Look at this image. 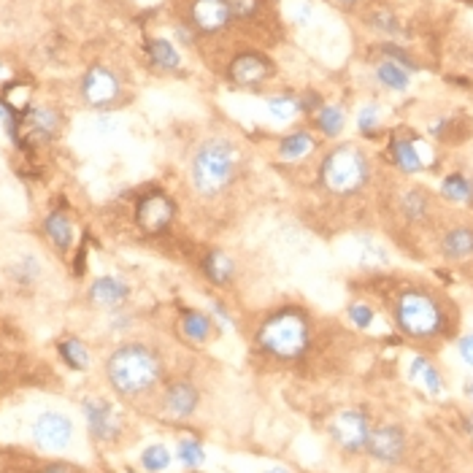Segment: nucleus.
Segmentation results:
<instances>
[{
    "instance_id": "f257e3e1",
    "label": "nucleus",
    "mask_w": 473,
    "mask_h": 473,
    "mask_svg": "<svg viewBox=\"0 0 473 473\" xmlns=\"http://www.w3.org/2000/svg\"><path fill=\"white\" fill-rule=\"evenodd\" d=\"M190 187L203 203H219L247 173V152L230 136H208L190 155Z\"/></svg>"
},
{
    "instance_id": "f03ea898",
    "label": "nucleus",
    "mask_w": 473,
    "mask_h": 473,
    "mask_svg": "<svg viewBox=\"0 0 473 473\" xmlns=\"http://www.w3.org/2000/svg\"><path fill=\"white\" fill-rule=\"evenodd\" d=\"M393 325L409 341H438L454 333V314L449 300L425 284L401 287L393 300Z\"/></svg>"
},
{
    "instance_id": "7ed1b4c3",
    "label": "nucleus",
    "mask_w": 473,
    "mask_h": 473,
    "mask_svg": "<svg viewBox=\"0 0 473 473\" xmlns=\"http://www.w3.org/2000/svg\"><path fill=\"white\" fill-rule=\"evenodd\" d=\"M255 349L274 363H300L314 349V319L298 303H284L268 311L252 335Z\"/></svg>"
},
{
    "instance_id": "20e7f679",
    "label": "nucleus",
    "mask_w": 473,
    "mask_h": 473,
    "mask_svg": "<svg viewBox=\"0 0 473 473\" xmlns=\"http://www.w3.org/2000/svg\"><path fill=\"white\" fill-rule=\"evenodd\" d=\"M165 379V363L160 351L144 341H125L106 358L108 387L128 401L152 395Z\"/></svg>"
},
{
    "instance_id": "39448f33",
    "label": "nucleus",
    "mask_w": 473,
    "mask_h": 473,
    "mask_svg": "<svg viewBox=\"0 0 473 473\" xmlns=\"http://www.w3.org/2000/svg\"><path fill=\"white\" fill-rule=\"evenodd\" d=\"M374 179V163L358 144H338L319 157L317 184L333 200H351Z\"/></svg>"
},
{
    "instance_id": "423d86ee",
    "label": "nucleus",
    "mask_w": 473,
    "mask_h": 473,
    "mask_svg": "<svg viewBox=\"0 0 473 473\" xmlns=\"http://www.w3.org/2000/svg\"><path fill=\"white\" fill-rule=\"evenodd\" d=\"M371 430H374V419L360 406H346L327 419V438L346 457L366 454V443H368Z\"/></svg>"
},
{
    "instance_id": "0eeeda50",
    "label": "nucleus",
    "mask_w": 473,
    "mask_h": 473,
    "mask_svg": "<svg viewBox=\"0 0 473 473\" xmlns=\"http://www.w3.org/2000/svg\"><path fill=\"white\" fill-rule=\"evenodd\" d=\"M176 216H179V203L173 200V195H168L160 187L147 190L144 195L136 198L133 219H136L139 230L147 232V235H163V232H168L173 227Z\"/></svg>"
},
{
    "instance_id": "6e6552de",
    "label": "nucleus",
    "mask_w": 473,
    "mask_h": 473,
    "mask_svg": "<svg viewBox=\"0 0 473 473\" xmlns=\"http://www.w3.org/2000/svg\"><path fill=\"white\" fill-rule=\"evenodd\" d=\"M409 454V433L398 422H379L374 425L368 443H366V457L374 460L376 465L384 468H398Z\"/></svg>"
},
{
    "instance_id": "1a4fd4ad",
    "label": "nucleus",
    "mask_w": 473,
    "mask_h": 473,
    "mask_svg": "<svg viewBox=\"0 0 473 473\" xmlns=\"http://www.w3.org/2000/svg\"><path fill=\"white\" fill-rule=\"evenodd\" d=\"M81 411L87 419V433L95 443H114L122 435L125 422L122 414L111 401L106 398H84L81 401Z\"/></svg>"
},
{
    "instance_id": "9d476101",
    "label": "nucleus",
    "mask_w": 473,
    "mask_h": 473,
    "mask_svg": "<svg viewBox=\"0 0 473 473\" xmlns=\"http://www.w3.org/2000/svg\"><path fill=\"white\" fill-rule=\"evenodd\" d=\"M274 73H276L274 60L255 49L239 52L227 65V79L241 89H260L263 84L274 79Z\"/></svg>"
},
{
    "instance_id": "9b49d317",
    "label": "nucleus",
    "mask_w": 473,
    "mask_h": 473,
    "mask_svg": "<svg viewBox=\"0 0 473 473\" xmlns=\"http://www.w3.org/2000/svg\"><path fill=\"white\" fill-rule=\"evenodd\" d=\"M203 393L192 379H173L160 395V414L171 422H187L198 414Z\"/></svg>"
},
{
    "instance_id": "f8f14e48",
    "label": "nucleus",
    "mask_w": 473,
    "mask_h": 473,
    "mask_svg": "<svg viewBox=\"0 0 473 473\" xmlns=\"http://www.w3.org/2000/svg\"><path fill=\"white\" fill-rule=\"evenodd\" d=\"M73 422L63 411H41L30 425V438L41 452H65L73 443Z\"/></svg>"
},
{
    "instance_id": "ddd939ff",
    "label": "nucleus",
    "mask_w": 473,
    "mask_h": 473,
    "mask_svg": "<svg viewBox=\"0 0 473 473\" xmlns=\"http://www.w3.org/2000/svg\"><path fill=\"white\" fill-rule=\"evenodd\" d=\"M387 160L403 176H417V173H425L430 168L427 149L422 147V141L417 136H409V133H393L390 136Z\"/></svg>"
},
{
    "instance_id": "4468645a",
    "label": "nucleus",
    "mask_w": 473,
    "mask_h": 473,
    "mask_svg": "<svg viewBox=\"0 0 473 473\" xmlns=\"http://www.w3.org/2000/svg\"><path fill=\"white\" fill-rule=\"evenodd\" d=\"M122 95V81L111 68L92 65L81 79V97L89 108H108Z\"/></svg>"
},
{
    "instance_id": "2eb2a0df",
    "label": "nucleus",
    "mask_w": 473,
    "mask_h": 473,
    "mask_svg": "<svg viewBox=\"0 0 473 473\" xmlns=\"http://www.w3.org/2000/svg\"><path fill=\"white\" fill-rule=\"evenodd\" d=\"M187 22L200 36H216L224 33L235 20L230 14L227 0H192L187 9Z\"/></svg>"
},
{
    "instance_id": "dca6fc26",
    "label": "nucleus",
    "mask_w": 473,
    "mask_h": 473,
    "mask_svg": "<svg viewBox=\"0 0 473 473\" xmlns=\"http://www.w3.org/2000/svg\"><path fill=\"white\" fill-rule=\"evenodd\" d=\"M133 295V287L128 279L122 276H97L89 290H87V300L95 306V308H103V311H120V308H128V300Z\"/></svg>"
},
{
    "instance_id": "f3484780",
    "label": "nucleus",
    "mask_w": 473,
    "mask_h": 473,
    "mask_svg": "<svg viewBox=\"0 0 473 473\" xmlns=\"http://www.w3.org/2000/svg\"><path fill=\"white\" fill-rule=\"evenodd\" d=\"M435 249L446 263L473 260V224L470 222H454V224L443 227L438 232Z\"/></svg>"
},
{
    "instance_id": "a211bd4d",
    "label": "nucleus",
    "mask_w": 473,
    "mask_h": 473,
    "mask_svg": "<svg viewBox=\"0 0 473 473\" xmlns=\"http://www.w3.org/2000/svg\"><path fill=\"white\" fill-rule=\"evenodd\" d=\"M198 268H200V276L216 290H227L235 284V279H239V260L219 247L203 252L198 260Z\"/></svg>"
},
{
    "instance_id": "6ab92c4d",
    "label": "nucleus",
    "mask_w": 473,
    "mask_h": 473,
    "mask_svg": "<svg viewBox=\"0 0 473 473\" xmlns=\"http://www.w3.org/2000/svg\"><path fill=\"white\" fill-rule=\"evenodd\" d=\"M176 327H179L182 341H187V343L195 346V349L211 343V338L219 333L216 325H214V319H211V314L203 311V308H195V306H182V308H179Z\"/></svg>"
},
{
    "instance_id": "aec40b11",
    "label": "nucleus",
    "mask_w": 473,
    "mask_h": 473,
    "mask_svg": "<svg viewBox=\"0 0 473 473\" xmlns=\"http://www.w3.org/2000/svg\"><path fill=\"white\" fill-rule=\"evenodd\" d=\"M398 216L406 224H427L435 216V198L425 187H409L398 195Z\"/></svg>"
},
{
    "instance_id": "412c9836",
    "label": "nucleus",
    "mask_w": 473,
    "mask_h": 473,
    "mask_svg": "<svg viewBox=\"0 0 473 473\" xmlns=\"http://www.w3.org/2000/svg\"><path fill=\"white\" fill-rule=\"evenodd\" d=\"M314 152H317V139H314V133L306 131V128L290 131V133L282 136L279 144H276V157H279V163H287V165L303 163V160H308Z\"/></svg>"
},
{
    "instance_id": "4be33fe9",
    "label": "nucleus",
    "mask_w": 473,
    "mask_h": 473,
    "mask_svg": "<svg viewBox=\"0 0 473 473\" xmlns=\"http://www.w3.org/2000/svg\"><path fill=\"white\" fill-rule=\"evenodd\" d=\"M44 227V235H46V241L57 249V252H68L76 241V230H73V219L68 216V211L63 208H55L44 216L41 222Z\"/></svg>"
},
{
    "instance_id": "5701e85b",
    "label": "nucleus",
    "mask_w": 473,
    "mask_h": 473,
    "mask_svg": "<svg viewBox=\"0 0 473 473\" xmlns=\"http://www.w3.org/2000/svg\"><path fill=\"white\" fill-rule=\"evenodd\" d=\"M409 379L414 384H419L433 398L443 395V390H446V379H443L441 368L427 358V354H414L411 363H409Z\"/></svg>"
},
{
    "instance_id": "b1692460",
    "label": "nucleus",
    "mask_w": 473,
    "mask_h": 473,
    "mask_svg": "<svg viewBox=\"0 0 473 473\" xmlns=\"http://www.w3.org/2000/svg\"><path fill=\"white\" fill-rule=\"evenodd\" d=\"M22 125L28 128V136L36 139V141H49L57 136L63 120L60 114L49 106H36V108H28V114L22 116Z\"/></svg>"
},
{
    "instance_id": "393cba45",
    "label": "nucleus",
    "mask_w": 473,
    "mask_h": 473,
    "mask_svg": "<svg viewBox=\"0 0 473 473\" xmlns=\"http://www.w3.org/2000/svg\"><path fill=\"white\" fill-rule=\"evenodd\" d=\"M438 198L449 206H470L473 203V176L465 171H452L438 184Z\"/></svg>"
},
{
    "instance_id": "a878e982",
    "label": "nucleus",
    "mask_w": 473,
    "mask_h": 473,
    "mask_svg": "<svg viewBox=\"0 0 473 473\" xmlns=\"http://www.w3.org/2000/svg\"><path fill=\"white\" fill-rule=\"evenodd\" d=\"M358 266L366 268V271H382V268H390L393 258H390V249L376 239V235H358Z\"/></svg>"
},
{
    "instance_id": "bb28decb",
    "label": "nucleus",
    "mask_w": 473,
    "mask_h": 473,
    "mask_svg": "<svg viewBox=\"0 0 473 473\" xmlns=\"http://www.w3.org/2000/svg\"><path fill=\"white\" fill-rule=\"evenodd\" d=\"M314 131H319V136L325 139H338L346 128V111L338 103H325L314 116H311Z\"/></svg>"
},
{
    "instance_id": "cd10ccee",
    "label": "nucleus",
    "mask_w": 473,
    "mask_h": 473,
    "mask_svg": "<svg viewBox=\"0 0 473 473\" xmlns=\"http://www.w3.org/2000/svg\"><path fill=\"white\" fill-rule=\"evenodd\" d=\"M147 57H149V65L163 73H173L182 65V55H179L176 44L168 38H152L147 44Z\"/></svg>"
},
{
    "instance_id": "c85d7f7f",
    "label": "nucleus",
    "mask_w": 473,
    "mask_h": 473,
    "mask_svg": "<svg viewBox=\"0 0 473 473\" xmlns=\"http://www.w3.org/2000/svg\"><path fill=\"white\" fill-rule=\"evenodd\" d=\"M57 354H60V360H63L71 371H76V374H81V371H87V368L92 366V354H89L87 343H84L81 338H76V335L63 338V341L57 343Z\"/></svg>"
},
{
    "instance_id": "c756f323",
    "label": "nucleus",
    "mask_w": 473,
    "mask_h": 473,
    "mask_svg": "<svg viewBox=\"0 0 473 473\" xmlns=\"http://www.w3.org/2000/svg\"><path fill=\"white\" fill-rule=\"evenodd\" d=\"M176 462L184 470H200L206 465V446L198 435H182L176 441Z\"/></svg>"
},
{
    "instance_id": "7c9ffc66",
    "label": "nucleus",
    "mask_w": 473,
    "mask_h": 473,
    "mask_svg": "<svg viewBox=\"0 0 473 473\" xmlns=\"http://www.w3.org/2000/svg\"><path fill=\"white\" fill-rule=\"evenodd\" d=\"M374 76H376V81H379L384 89H390V92H406V89L411 87V73H409L406 68L390 63V60H379L376 68H374Z\"/></svg>"
},
{
    "instance_id": "2f4dec72",
    "label": "nucleus",
    "mask_w": 473,
    "mask_h": 473,
    "mask_svg": "<svg viewBox=\"0 0 473 473\" xmlns=\"http://www.w3.org/2000/svg\"><path fill=\"white\" fill-rule=\"evenodd\" d=\"M266 108L271 114V120H276V122H292L295 116L300 114V97L292 95V92H279V95L266 97Z\"/></svg>"
},
{
    "instance_id": "473e14b6",
    "label": "nucleus",
    "mask_w": 473,
    "mask_h": 473,
    "mask_svg": "<svg viewBox=\"0 0 473 473\" xmlns=\"http://www.w3.org/2000/svg\"><path fill=\"white\" fill-rule=\"evenodd\" d=\"M346 319L354 330H371L376 322V308L366 298H354L346 303Z\"/></svg>"
},
{
    "instance_id": "72a5a7b5",
    "label": "nucleus",
    "mask_w": 473,
    "mask_h": 473,
    "mask_svg": "<svg viewBox=\"0 0 473 473\" xmlns=\"http://www.w3.org/2000/svg\"><path fill=\"white\" fill-rule=\"evenodd\" d=\"M173 465V452L165 443H149L141 452V468L147 473H165Z\"/></svg>"
},
{
    "instance_id": "f704fd0d",
    "label": "nucleus",
    "mask_w": 473,
    "mask_h": 473,
    "mask_svg": "<svg viewBox=\"0 0 473 473\" xmlns=\"http://www.w3.org/2000/svg\"><path fill=\"white\" fill-rule=\"evenodd\" d=\"M9 274H12V282H14V284H20V287H33V284L41 279L44 268H41V263H38L36 255H25V258H20V260L12 266Z\"/></svg>"
},
{
    "instance_id": "c9c22d12",
    "label": "nucleus",
    "mask_w": 473,
    "mask_h": 473,
    "mask_svg": "<svg viewBox=\"0 0 473 473\" xmlns=\"http://www.w3.org/2000/svg\"><path fill=\"white\" fill-rule=\"evenodd\" d=\"M368 28L376 30V33H382V36H387V38L401 36V20H398V14H395L393 9H387V6H379V9H374V12L368 14Z\"/></svg>"
},
{
    "instance_id": "e433bc0d",
    "label": "nucleus",
    "mask_w": 473,
    "mask_h": 473,
    "mask_svg": "<svg viewBox=\"0 0 473 473\" xmlns=\"http://www.w3.org/2000/svg\"><path fill=\"white\" fill-rule=\"evenodd\" d=\"M358 131H360L363 139L379 136V131H382V108H379V103H366L358 111Z\"/></svg>"
},
{
    "instance_id": "4c0bfd02",
    "label": "nucleus",
    "mask_w": 473,
    "mask_h": 473,
    "mask_svg": "<svg viewBox=\"0 0 473 473\" xmlns=\"http://www.w3.org/2000/svg\"><path fill=\"white\" fill-rule=\"evenodd\" d=\"M379 55H382V60H390V63H395V65L406 68L409 73L419 71V65H417L414 55H411L403 44H398V41H384V44L379 46Z\"/></svg>"
},
{
    "instance_id": "58836bf2",
    "label": "nucleus",
    "mask_w": 473,
    "mask_h": 473,
    "mask_svg": "<svg viewBox=\"0 0 473 473\" xmlns=\"http://www.w3.org/2000/svg\"><path fill=\"white\" fill-rule=\"evenodd\" d=\"M235 22H249L263 12V0H227Z\"/></svg>"
},
{
    "instance_id": "ea45409f",
    "label": "nucleus",
    "mask_w": 473,
    "mask_h": 473,
    "mask_svg": "<svg viewBox=\"0 0 473 473\" xmlns=\"http://www.w3.org/2000/svg\"><path fill=\"white\" fill-rule=\"evenodd\" d=\"M206 311L211 314V319H214V325H216V330H219V333H224V330H235V319H232V314H230V308H227V303H224V300L211 298Z\"/></svg>"
},
{
    "instance_id": "a19ab883",
    "label": "nucleus",
    "mask_w": 473,
    "mask_h": 473,
    "mask_svg": "<svg viewBox=\"0 0 473 473\" xmlns=\"http://www.w3.org/2000/svg\"><path fill=\"white\" fill-rule=\"evenodd\" d=\"M133 325H136V317L128 308H120V311H111L108 314V330L111 333H128Z\"/></svg>"
},
{
    "instance_id": "79ce46f5",
    "label": "nucleus",
    "mask_w": 473,
    "mask_h": 473,
    "mask_svg": "<svg viewBox=\"0 0 473 473\" xmlns=\"http://www.w3.org/2000/svg\"><path fill=\"white\" fill-rule=\"evenodd\" d=\"M457 354L468 368H473V333H465L457 338Z\"/></svg>"
},
{
    "instance_id": "37998d69",
    "label": "nucleus",
    "mask_w": 473,
    "mask_h": 473,
    "mask_svg": "<svg viewBox=\"0 0 473 473\" xmlns=\"http://www.w3.org/2000/svg\"><path fill=\"white\" fill-rule=\"evenodd\" d=\"M195 30H192V25L190 22H179L176 28H173V38H176V44H182V46H192L195 44Z\"/></svg>"
},
{
    "instance_id": "c03bdc74",
    "label": "nucleus",
    "mask_w": 473,
    "mask_h": 473,
    "mask_svg": "<svg viewBox=\"0 0 473 473\" xmlns=\"http://www.w3.org/2000/svg\"><path fill=\"white\" fill-rule=\"evenodd\" d=\"M38 473H79V470L73 465H68V462H49Z\"/></svg>"
},
{
    "instance_id": "a18cd8bd",
    "label": "nucleus",
    "mask_w": 473,
    "mask_h": 473,
    "mask_svg": "<svg viewBox=\"0 0 473 473\" xmlns=\"http://www.w3.org/2000/svg\"><path fill=\"white\" fill-rule=\"evenodd\" d=\"M462 433H465V438L473 443V411H468V414L462 417Z\"/></svg>"
},
{
    "instance_id": "49530a36",
    "label": "nucleus",
    "mask_w": 473,
    "mask_h": 473,
    "mask_svg": "<svg viewBox=\"0 0 473 473\" xmlns=\"http://www.w3.org/2000/svg\"><path fill=\"white\" fill-rule=\"evenodd\" d=\"M330 4L341 6V9H354V6H360L363 0H330Z\"/></svg>"
},
{
    "instance_id": "de8ad7c7",
    "label": "nucleus",
    "mask_w": 473,
    "mask_h": 473,
    "mask_svg": "<svg viewBox=\"0 0 473 473\" xmlns=\"http://www.w3.org/2000/svg\"><path fill=\"white\" fill-rule=\"evenodd\" d=\"M462 393H465V398L473 403V376H468V379H465V384H462Z\"/></svg>"
},
{
    "instance_id": "09e8293b",
    "label": "nucleus",
    "mask_w": 473,
    "mask_h": 473,
    "mask_svg": "<svg viewBox=\"0 0 473 473\" xmlns=\"http://www.w3.org/2000/svg\"><path fill=\"white\" fill-rule=\"evenodd\" d=\"M266 473H292L290 468H284V465H274V468H268Z\"/></svg>"
},
{
    "instance_id": "8fccbe9b",
    "label": "nucleus",
    "mask_w": 473,
    "mask_h": 473,
    "mask_svg": "<svg viewBox=\"0 0 473 473\" xmlns=\"http://www.w3.org/2000/svg\"><path fill=\"white\" fill-rule=\"evenodd\" d=\"M6 73V68H4V63H0V76H4Z\"/></svg>"
},
{
    "instance_id": "3c124183",
    "label": "nucleus",
    "mask_w": 473,
    "mask_h": 473,
    "mask_svg": "<svg viewBox=\"0 0 473 473\" xmlns=\"http://www.w3.org/2000/svg\"><path fill=\"white\" fill-rule=\"evenodd\" d=\"M470 208H473V203H470Z\"/></svg>"
}]
</instances>
